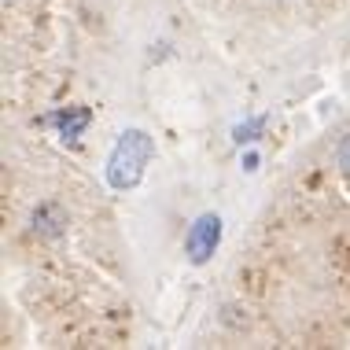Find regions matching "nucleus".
<instances>
[{"label": "nucleus", "mask_w": 350, "mask_h": 350, "mask_svg": "<svg viewBox=\"0 0 350 350\" xmlns=\"http://www.w3.org/2000/svg\"><path fill=\"white\" fill-rule=\"evenodd\" d=\"M266 129V118H251V122H240V126L232 129V140L236 144H251V140H258V133Z\"/></svg>", "instance_id": "nucleus-5"}, {"label": "nucleus", "mask_w": 350, "mask_h": 350, "mask_svg": "<svg viewBox=\"0 0 350 350\" xmlns=\"http://www.w3.org/2000/svg\"><path fill=\"white\" fill-rule=\"evenodd\" d=\"M336 163H339V170L350 177V133L339 140V148H336Z\"/></svg>", "instance_id": "nucleus-6"}, {"label": "nucleus", "mask_w": 350, "mask_h": 350, "mask_svg": "<svg viewBox=\"0 0 350 350\" xmlns=\"http://www.w3.org/2000/svg\"><path fill=\"white\" fill-rule=\"evenodd\" d=\"M243 170H247V174L258 170V151H247V155H243Z\"/></svg>", "instance_id": "nucleus-7"}, {"label": "nucleus", "mask_w": 350, "mask_h": 350, "mask_svg": "<svg viewBox=\"0 0 350 350\" xmlns=\"http://www.w3.org/2000/svg\"><path fill=\"white\" fill-rule=\"evenodd\" d=\"M217 243H221V217L214 211L200 214L192 225H188V236H185V254L192 266H203V262H211V254L217 251Z\"/></svg>", "instance_id": "nucleus-2"}, {"label": "nucleus", "mask_w": 350, "mask_h": 350, "mask_svg": "<svg viewBox=\"0 0 350 350\" xmlns=\"http://www.w3.org/2000/svg\"><path fill=\"white\" fill-rule=\"evenodd\" d=\"M30 225L37 236H44V240H55V236H63V229H67V211H63L55 200H44L33 206L30 214Z\"/></svg>", "instance_id": "nucleus-3"}, {"label": "nucleus", "mask_w": 350, "mask_h": 350, "mask_svg": "<svg viewBox=\"0 0 350 350\" xmlns=\"http://www.w3.org/2000/svg\"><path fill=\"white\" fill-rule=\"evenodd\" d=\"M155 155V140H151L144 129H126L118 133L115 148L107 155V185L115 192H126V188H137L144 181V170Z\"/></svg>", "instance_id": "nucleus-1"}, {"label": "nucleus", "mask_w": 350, "mask_h": 350, "mask_svg": "<svg viewBox=\"0 0 350 350\" xmlns=\"http://www.w3.org/2000/svg\"><path fill=\"white\" fill-rule=\"evenodd\" d=\"M44 122H49V126H59V137L74 144V140L85 133V126L92 122V115H89V107H63V111H52Z\"/></svg>", "instance_id": "nucleus-4"}]
</instances>
